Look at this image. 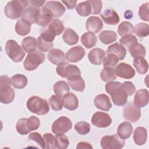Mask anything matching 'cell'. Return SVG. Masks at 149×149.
<instances>
[{"label": "cell", "instance_id": "53", "mask_svg": "<svg viewBox=\"0 0 149 149\" xmlns=\"http://www.w3.org/2000/svg\"><path fill=\"white\" fill-rule=\"evenodd\" d=\"M56 30L57 36L60 35L64 30L65 27L62 21L58 19H54L50 23H49Z\"/></svg>", "mask_w": 149, "mask_h": 149}, {"label": "cell", "instance_id": "1", "mask_svg": "<svg viewBox=\"0 0 149 149\" xmlns=\"http://www.w3.org/2000/svg\"><path fill=\"white\" fill-rule=\"evenodd\" d=\"M105 91L112 98L113 104L118 106H123L127 101V95L121 87L119 81H109L105 84Z\"/></svg>", "mask_w": 149, "mask_h": 149}, {"label": "cell", "instance_id": "56", "mask_svg": "<svg viewBox=\"0 0 149 149\" xmlns=\"http://www.w3.org/2000/svg\"><path fill=\"white\" fill-rule=\"evenodd\" d=\"M77 2V1H62V2L65 5H66V6L69 9H73Z\"/></svg>", "mask_w": 149, "mask_h": 149}, {"label": "cell", "instance_id": "7", "mask_svg": "<svg viewBox=\"0 0 149 149\" xmlns=\"http://www.w3.org/2000/svg\"><path fill=\"white\" fill-rule=\"evenodd\" d=\"M100 144L103 149H120L123 147L125 140L116 134L107 135L101 138Z\"/></svg>", "mask_w": 149, "mask_h": 149}, {"label": "cell", "instance_id": "20", "mask_svg": "<svg viewBox=\"0 0 149 149\" xmlns=\"http://www.w3.org/2000/svg\"><path fill=\"white\" fill-rule=\"evenodd\" d=\"M148 91L146 89H140L136 91L134 97V104L139 107L142 108L148 103Z\"/></svg>", "mask_w": 149, "mask_h": 149}, {"label": "cell", "instance_id": "14", "mask_svg": "<svg viewBox=\"0 0 149 149\" xmlns=\"http://www.w3.org/2000/svg\"><path fill=\"white\" fill-rule=\"evenodd\" d=\"M86 51L83 47L77 45L71 48L66 52L65 56L66 59L70 62H77L84 56Z\"/></svg>", "mask_w": 149, "mask_h": 149}, {"label": "cell", "instance_id": "11", "mask_svg": "<svg viewBox=\"0 0 149 149\" xmlns=\"http://www.w3.org/2000/svg\"><path fill=\"white\" fill-rule=\"evenodd\" d=\"M53 17L54 15L51 10L45 6H43L38 9L35 19V23L45 27L53 20Z\"/></svg>", "mask_w": 149, "mask_h": 149}, {"label": "cell", "instance_id": "43", "mask_svg": "<svg viewBox=\"0 0 149 149\" xmlns=\"http://www.w3.org/2000/svg\"><path fill=\"white\" fill-rule=\"evenodd\" d=\"M74 129L81 135H86L90 131V125L84 121H80L74 125Z\"/></svg>", "mask_w": 149, "mask_h": 149}, {"label": "cell", "instance_id": "23", "mask_svg": "<svg viewBox=\"0 0 149 149\" xmlns=\"http://www.w3.org/2000/svg\"><path fill=\"white\" fill-rule=\"evenodd\" d=\"M31 23L24 19H19L16 22L15 25L16 33L21 36H24L28 34L31 30Z\"/></svg>", "mask_w": 149, "mask_h": 149}, {"label": "cell", "instance_id": "54", "mask_svg": "<svg viewBox=\"0 0 149 149\" xmlns=\"http://www.w3.org/2000/svg\"><path fill=\"white\" fill-rule=\"evenodd\" d=\"M91 4V10H92V13L94 15H97L100 13L102 4V1H94V0H91L88 1Z\"/></svg>", "mask_w": 149, "mask_h": 149}, {"label": "cell", "instance_id": "3", "mask_svg": "<svg viewBox=\"0 0 149 149\" xmlns=\"http://www.w3.org/2000/svg\"><path fill=\"white\" fill-rule=\"evenodd\" d=\"M29 1H11L5 7V15L10 19H16L22 16L23 10L29 5Z\"/></svg>", "mask_w": 149, "mask_h": 149}, {"label": "cell", "instance_id": "55", "mask_svg": "<svg viewBox=\"0 0 149 149\" xmlns=\"http://www.w3.org/2000/svg\"><path fill=\"white\" fill-rule=\"evenodd\" d=\"M76 148L77 149H83V148H86V149H92L93 146L88 143L87 142H80L77 144L76 146Z\"/></svg>", "mask_w": 149, "mask_h": 149}, {"label": "cell", "instance_id": "46", "mask_svg": "<svg viewBox=\"0 0 149 149\" xmlns=\"http://www.w3.org/2000/svg\"><path fill=\"white\" fill-rule=\"evenodd\" d=\"M43 138L45 143V148L54 149L56 148V139L51 133H45L43 135Z\"/></svg>", "mask_w": 149, "mask_h": 149}, {"label": "cell", "instance_id": "9", "mask_svg": "<svg viewBox=\"0 0 149 149\" xmlns=\"http://www.w3.org/2000/svg\"><path fill=\"white\" fill-rule=\"evenodd\" d=\"M72 127L71 120L66 116H61L55 120L52 125V131L55 134H63Z\"/></svg>", "mask_w": 149, "mask_h": 149}, {"label": "cell", "instance_id": "30", "mask_svg": "<svg viewBox=\"0 0 149 149\" xmlns=\"http://www.w3.org/2000/svg\"><path fill=\"white\" fill-rule=\"evenodd\" d=\"M97 41V36L91 32H86L81 37V44L87 48H91L94 47Z\"/></svg>", "mask_w": 149, "mask_h": 149}, {"label": "cell", "instance_id": "26", "mask_svg": "<svg viewBox=\"0 0 149 149\" xmlns=\"http://www.w3.org/2000/svg\"><path fill=\"white\" fill-rule=\"evenodd\" d=\"M147 139V129L144 127H137L133 133V140L136 144L142 146L144 144Z\"/></svg>", "mask_w": 149, "mask_h": 149}, {"label": "cell", "instance_id": "24", "mask_svg": "<svg viewBox=\"0 0 149 149\" xmlns=\"http://www.w3.org/2000/svg\"><path fill=\"white\" fill-rule=\"evenodd\" d=\"M68 83L70 87L77 91H83L85 88V83L83 78L79 75L73 76L67 79Z\"/></svg>", "mask_w": 149, "mask_h": 149}, {"label": "cell", "instance_id": "45", "mask_svg": "<svg viewBox=\"0 0 149 149\" xmlns=\"http://www.w3.org/2000/svg\"><path fill=\"white\" fill-rule=\"evenodd\" d=\"M27 118H21L16 123V129L17 132L22 135H26L30 132L27 127Z\"/></svg>", "mask_w": 149, "mask_h": 149}, {"label": "cell", "instance_id": "32", "mask_svg": "<svg viewBox=\"0 0 149 149\" xmlns=\"http://www.w3.org/2000/svg\"><path fill=\"white\" fill-rule=\"evenodd\" d=\"M99 38L102 43L109 44L117 40V34L114 31L104 30L99 34Z\"/></svg>", "mask_w": 149, "mask_h": 149}, {"label": "cell", "instance_id": "47", "mask_svg": "<svg viewBox=\"0 0 149 149\" xmlns=\"http://www.w3.org/2000/svg\"><path fill=\"white\" fill-rule=\"evenodd\" d=\"M26 124L28 130L31 132L38 129L40 125V120L38 118L35 116H31L27 119Z\"/></svg>", "mask_w": 149, "mask_h": 149}, {"label": "cell", "instance_id": "18", "mask_svg": "<svg viewBox=\"0 0 149 149\" xmlns=\"http://www.w3.org/2000/svg\"><path fill=\"white\" fill-rule=\"evenodd\" d=\"M94 104L97 108L105 111H108L112 107L109 97L105 94L97 95L94 98Z\"/></svg>", "mask_w": 149, "mask_h": 149}, {"label": "cell", "instance_id": "4", "mask_svg": "<svg viewBox=\"0 0 149 149\" xmlns=\"http://www.w3.org/2000/svg\"><path fill=\"white\" fill-rule=\"evenodd\" d=\"M26 105L30 112L38 115H45L49 111L47 101L38 96L30 97L27 101Z\"/></svg>", "mask_w": 149, "mask_h": 149}, {"label": "cell", "instance_id": "19", "mask_svg": "<svg viewBox=\"0 0 149 149\" xmlns=\"http://www.w3.org/2000/svg\"><path fill=\"white\" fill-rule=\"evenodd\" d=\"M105 58V51L99 48H95L88 54V58L90 62L95 65H101Z\"/></svg>", "mask_w": 149, "mask_h": 149}, {"label": "cell", "instance_id": "33", "mask_svg": "<svg viewBox=\"0 0 149 149\" xmlns=\"http://www.w3.org/2000/svg\"><path fill=\"white\" fill-rule=\"evenodd\" d=\"M12 85L17 89L24 88L28 83L27 78L23 74H16L10 78Z\"/></svg>", "mask_w": 149, "mask_h": 149}, {"label": "cell", "instance_id": "48", "mask_svg": "<svg viewBox=\"0 0 149 149\" xmlns=\"http://www.w3.org/2000/svg\"><path fill=\"white\" fill-rule=\"evenodd\" d=\"M120 44L127 47L128 49L134 44L137 42V38L132 34H127L123 36L119 40Z\"/></svg>", "mask_w": 149, "mask_h": 149}, {"label": "cell", "instance_id": "42", "mask_svg": "<svg viewBox=\"0 0 149 149\" xmlns=\"http://www.w3.org/2000/svg\"><path fill=\"white\" fill-rule=\"evenodd\" d=\"M118 57L114 54L109 53L107 54L106 58H105L104 60L103 66L104 68L109 67V68H114L115 67L118 63L119 62Z\"/></svg>", "mask_w": 149, "mask_h": 149}, {"label": "cell", "instance_id": "12", "mask_svg": "<svg viewBox=\"0 0 149 149\" xmlns=\"http://www.w3.org/2000/svg\"><path fill=\"white\" fill-rule=\"evenodd\" d=\"M116 76L125 79H130L135 76V70L130 65L121 62L114 69Z\"/></svg>", "mask_w": 149, "mask_h": 149}, {"label": "cell", "instance_id": "16", "mask_svg": "<svg viewBox=\"0 0 149 149\" xmlns=\"http://www.w3.org/2000/svg\"><path fill=\"white\" fill-rule=\"evenodd\" d=\"M86 27L88 32L92 33H98L103 27L102 20L97 16H90L86 21Z\"/></svg>", "mask_w": 149, "mask_h": 149}, {"label": "cell", "instance_id": "29", "mask_svg": "<svg viewBox=\"0 0 149 149\" xmlns=\"http://www.w3.org/2000/svg\"><path fill=\"white\" fill-rule=\"evenodd\" d=\"M63 40L65 43L69 45H73L76 44L79 41V36L72 29L66 28L63 32L62 36Z\"/></svg>", "mask_w": 149, "mask_h": 149}, {"label": "cell", "instance_id": "27", "mask_svg": "<svg viewBox=\"0 0 149 149\" xmlns=\"http://www.w3.org/2000/svg\"><path fill=\"white\" fill-rule=\"evenodd\" d=\"M37 45L38 41L36 38L31 36L24 38L22 41V47L23 49L29 54L37 50Z\"/></svg>", "mask_w": 149, "mask_h": 149}, {"label": "cell", "instance_id": "40", "mask_svg": "<svg viewBox=\"0 0 149 149\" xmlns=\"http://www.w3.org/2000/svg\"><path fill=\"white\" fill-rule=\"evenodd\" d=\"M134 33L140 38L145 37L149 34V26L148 24L140 23L134 27Z\"/></svg>", "mask_w": 149, "mask_h": 149}, {"label": "cell", "instance_id": "5", "mask_svg": "<svg viewBox=\"0 0 149 149\" xmlns=\"http://www.w3.org/2000/svg\"><path fill=\"white\" fill-rule=\"evenodd\" d=\"M5 51L8 56L15 62H21L25 56V52L22 47L13 40L7 41L5 45Z\"/></svg>", "mask_w": 149, "mask_h": 149}, {"label": "cell", "instance_id": "10", "mask_svg": "<svg viewBox=\"0 0 149 149\" xmlns=\"http://www.w3.org/2000/svg\"><path fill=\"white\" fill-rule=\"evenodd\" d=\"M123 116L125 120L131 122H136L141 116L140 108L136 107L133 102H129L123 109Z\"/></svg>", "mask_w": 149, "mask_h": 149}, {"label": "cell", "instance_id": "13", "mask_svg": "<svg viewBox=\"0 0 149 149\" xmlns=\"http://www.w3.org/2000/svg\"><path fill=\"white\" fill-rule=\"evenodd\" d=\"M92 124L98 127H107L112 123V119L107 113L98 111L91 118Z\"/></svg>", "mask_w": 149, "mask_h": 149}, {"label": "cell", "instance_id": "28", "mask_svg": "<svg viewBox=\"0 0 149 149\" xmlns=\"http://www.w3.org/2000/svg\"><path fill=\"white\" fill-rule=\"evenodd\" d=\"M133 132V126L130 122H124L120 123L117 129V134L122 139L130 137Z\"/></svg>", "mask_w": 149, "mask_h": 149}, {"label": "cell", "instance_id": "52", "mask_svg": "<svg viewBox=\"0 0 149 149\" xmlns=\"http://www.w3.org/2000/svg\"><path fill=\"white\" fill-rule=\"evenodd\" d=\"M121 87L128 96L132 95L136 91V87L134 84L131 81H124L123 83H121Z\"/></svg>", "mask_w": 149, "mask_h": 149}, {"label": "cell", "instance_id": "25", "mask_svg": "<svg viewBox=\"0 0 149 149\" xmlns=\"http://www.w3.org/2000/svg\"><path fill=\"white\" fill-rule=\"evenodd\" d=\"M126 48L120 43L115 42L109 45L107 50V54L112 53L115 54L119 60H123L126 55Z\"/></svg>", "mask_w": 149, "mask_h": 149}, {"label": "cell", "instance_id": "2", "mask_svg": "<svg viewBox=\"0 0 149 149\" xmlns=\"http://www.w3.org/2000/svg\"><path fill=\"white\" fill-rule=\"evenodd\" d=\"M10 79L7 76L0 77V101L2 104H8L15 99V91L11 87Z\"/></svg>", "mask_w": 149, "mask_h": 149}, {"label": "cell", "instance_id": "44", "mask_svg": "<svg viewBox=\"0 0 149 149\" xmlns=\"http://www.w3.org/2000/svg\"><path fill=\"white\" fill-rule=\"evenodd\" d=\"M49 104L51 108L54 111H60L62 109V98L56 95H52L49 98Z\"/></svg>", "mask_w": 149, "mask_h": 149}, {"label": "cell", "instance_id": "17", "mask_svg": "<svg viewBox=\"0 0 149 149\" xmlns=\"http://www.w3.org/2000/svg\"><path fill=\"white\" fill-rule=\"evenodd\" d=\"M63 106L68 110L74 111L79 105L77 97L72 93H68L62 97Z\"/></svg>", "mask_w": 149, "mask_h": 149}, {"label": "cell", "instance_id": "22", "mask_svg": "<svg viewBox=\"0 0 149 149\" xmlns=\"http://www.w3.org/2000/svg\"><path fill=\"white\" fill-rule=\"evenodd\" d=\"M65 54L61 49L58 48H52L49 51L48 54V59L50 62L54 65H58L59 63L65 62Z\"/></svg>", "mask_w": 149, "mask_h": 149}, {"label": "cell", "instance_id": "41", "mask_svg": "<svg viewBox=\"0 0 149 149\" xmlns=\"http://www.w3.org/2000/svg\"><path fill=\"white\" fill-rule=\"evenodd\" d=\"M56 139V147L59 149H65L69 144V139L64 134H57L55 135Z\"/></svg>", "mask_w": 149, "mask_h": 149}, {"label": "cell", "instance_id": "49", "mask_svg": "<svg viewBox=\"0 0 149 149\" xmlns=\"http://www.w3.org/2000/svg\"><path fill=\"white\" fill-rule=\"evenodd\" d=\"M38 48L43 52H47L51 50L54 47L53 42H48L44 40H42L40 37H38Z\"/></svg>", "mask_w": 149, "mask_h": 149}, {"label": "cell", "instance_id": "39", "mask_svg": "<svg viewBox=\"0 0 149 149\" xmlns=\"http://www.w3.org/2000/svg\"><path fill=\"white\" fill-rule=\"evenodd\" d=\"M118 33L119 36H124L134 33V26L129 22H122L118 26Z\"/></svg>", "mask_w": 149, "mask_h": 149}, {"label": "cell", "instance_id": "50", "mask_svg": "<svg viewBox=\"0 0 149 149\" xmlns=\"http://www.w3.org/2000/svg\"><path fill=\"white\" fill-rule=\"evenodd\" d=\"M148 2L142 4V5L139 8V16L140 19L144 21H148Z\"/></svg>", "mask_w": 149, "mask_h": 149}, {"label": "cell", "instance_id": "15", "mask_svg": "<svg viewBox=\"0 0 149 149\" xmlns=\"http://www.w3.org/2000/svg\"><path fill=\"white\" fill-rule=\"evenodd\" d=\"M101 17L104 22L109 25H116L120 21L119 15L112 9H106L101 14Z\"/></svg>", "mask_w": 149, "mask_h": 149}, {"label": "cell", "instance_id": "37", "mask_svg": "<svg viewBox=\"0 0 149 149\" xmlns=\"http://www.w3.org/2000/svg\"><path fill=\"white\" fill-rule=\"evenodd\" d=\"M38 8L32 6L26 8L23 12L22 17L29 21L31 24L35 23V19Z\"/></svg>", "mask_w": 149, "mask_h": 149}, {"label": "cell", "instance_id": "35", "mask_svg": "<svg viewBox=\"0 0 149 149\" xmlns=\"http://www.w3.org/2000/svg\"><path fill=\"white\" fill-rule=\"evenodd\" d=\"M133 63L136 70L139 74H144L147 72L148 65L147 61L144 58V57H140L134 59Z\"/></svg>", "mask_w": 149, "mask_h": 149}, {"label": "cell", "instance_id": "51", "mask_svg": "<svg viewBox=\"0 0 149 149\" xmlns=\"http://www.w3.org/2000/svg\"><path fill=\"white\" fill-rule=\"evenodd\" d=\"M29 139L31 140L35 141L42 148H45V143L43 137H42L41 135L38 132H33L31 133L29 136Z\"/></svg>", "mask_w": 149, "mask_h": 149}, {"label": "cell", "instance_id": "21", "mask_svg": "<svg viewBox=\"0 0 149 149\" xmlns=\"http://www.w3.org/2000/svg\"><path fill=\"white\" fill-rule=\"evenodd\" d=\"M47 8L51 10L54 17H58L63 15L65 12V7L59 1H47L45 6Z\"/></svg>", "mask_w": 149, "mask_h": 149}, {"label": "cell", "instance_id": "34", "mask_svg": "<svg viewBox=\"0 0 149 149\" xmlns=\"http://www.w3.org/2000/svg\"><path fill=\"white\" fill-rule=\"evenodd\" d=\"M54 91L56 96L62 98L70 91L68 84L65 81H59L54 85Z\"/></svg>", "mask_w": 149, "mask_h": 149}, {"label": "cell", "instance_id": "36", "mask_svg": "<svg viewBox=\"0 0 149 149\" xmlns=\"http://www.w3.org/2000/svg\"><path fill=\"white\" fill-rule=\"evenodd\" d=\"M76 10L80 16H87L92 12L91 4L88 1L80 2L76 5Z\"/></svg>", "mask_w": 149, "mask_h": 149}, {"label": "cell", "instance_id": "8", "mask_svg": "<svg viewBox=\"0 0 149 149\" xmlns=\"http://www.w3.org/2000/svg\"><path fill=\"white\" fill-rule=\"evenodd\" d=\"M56 70L58 75L67 79L73 76H80L81 74L80 70L77 66L69 65L66 62H63L59 63L57 65Z\"/></svg>", "mask_w": 149, "mask_h": 149}, {"label": "cell", "instance_id": "57", "mask_svg": "<svg viewBox=\"0 0 149 149\" xmlns=\"http://www.w3.org/2000/svg\"><path fill=\"white\" fill-rule=\"evenodd\" d=\"M29 3H30L31 6L36 7V8H39L42 6L45 3V1H30Z\"/></svg>", "mask_w": 149, "mask_h": 149}, {"label": "cell", "instance_id": "6", "mask_svg": "<svg viewBox=\"0 0 149 149\" xmlns=\"http://www.w3.org/2000/svg\"><path fill=\"white\" fill-rule=\"evenodd\" d=\"M45 60V54L39 50L28 54L23 62L24 68L28 71L36 69Z\"/></svg>", "mask_w": 149, "mask_h": 149}, {"label": "cell", "instance_id": "31", "mask_svg": "<svg viewBox=\"0 0 149 149\" xmlns=\"http://www.w3.org/2000/svg\"><path fill=\"white\" fill-rule=\"evenodd\" d=\"M128 49L130 55L134 59L140 57H144L146 54V48L143 45L139 42L133 44Z\"/></svg>", "mask_w": 149, "mask_h": 149}, {"label": "cell", "instance_id": "38", "mask_svg": "<svg viewBox=\"0 0 149 149\" xmlns=\"http://www.w3.org/2000/svg\"><path fill=\"white\" fill-rule=\"evenodd\" d=\"M100 77L102 80L105 82L112 81L116 79L114 69L109 67H105L102 69L100 73Z\"/></svg>", "mask_w": 149, "mask_h": 149}]
</instances>
